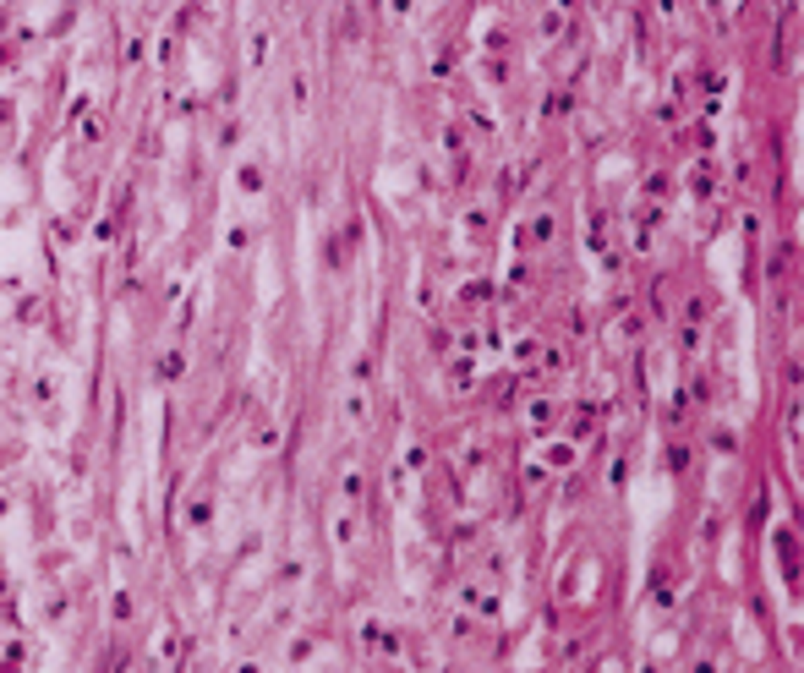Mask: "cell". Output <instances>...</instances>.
Here are the masks:
<instances>
[{
	"label": "cell",
	"instance_id": "6da1fadb",
	"mask_svg": "<svg viewBox=\"0 0 804 673\" xmlns=\"http://www.w3.org/2000/svg\"><path fill=\"white\" fill-rule=\"evenodd\" d=\"M553 224H558V220H553V214H542V220L531 224V241H547V235H553Z\"/></svg>",
	"mask_w": 804,
	"mask_h": 673
},
{
	"label": "cell",
	"instance_id": "7a4b0ae2",
	"mask_svg": "<svg viewBox=\"0 0 804 673\" xmlns=\"http://www.w3.org/2000/svg\"><path fill=\"white\" fill-rule=\"evenodd\" d=\"M531 422H536V427H547V422H553V405H547V400H536V405H531Z\"/></svg>",
	"mask_w": 804,
	"mask_h": 673
},
{
	"label": "cell",
	"instance_id": "3957f363",
	"mask_svg": "<svg viewBox=\"0 0 804 673\" xmlns=\"http://www.w3.org/2000/svg\"><path fill=\"white\" fill-rule=\"evenodd\" d=\"M241 186H246V192H257V186H263V170H252V164H246V170H241Z\"/></svg>",
	"mask_w": 804,
	"mask_h": 673
}]
</instances>
